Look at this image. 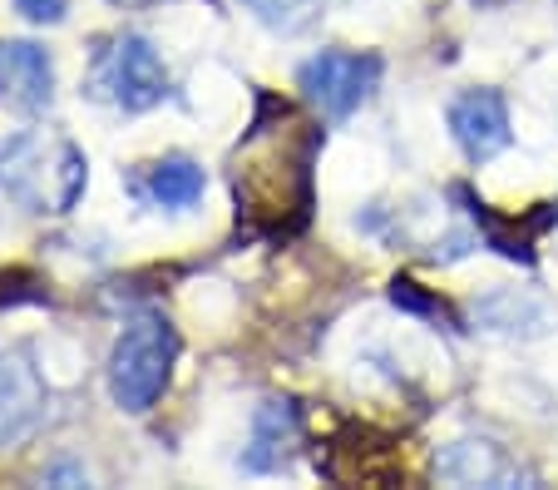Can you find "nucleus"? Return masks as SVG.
<instances>
[{
    "instance_id": "9",
    "label": "nucleus",
    "mask_w": 558,
    "mask_h": 490,
    "mask_svg": "<svg viewBox=\"0 0 558 490\" xmlns=\"http://www.w3.org/2000/svg\"><path fill=\"white\" fill-rule=\"evenodd\" d=\"M129 189H134V199H144L148 208L183 214V208H193V203L203 199L208 174H203L193 159H183V154H169V159L144 164V174H134V179H129Z\"/></svg>"
},
{
    "instance_id": "13",
    "label": "nucleus",
    "mask_w": 558,
    "mask_h": 490,
    "mask_svg": "<svg viewBox=\"0 0 558 490\" xmlns=\"http://www.w3.org/2000/svg\"><path fill=\"white\" fill-rule=\"evenodd\" d=\"M45 480H74V486H85V470H80V466H50V470H45Z\"/></svg>"
},
{
    "instance_id": "4",
    "label": "nucleus",
    "mask_w": 558,
    "mask_h": 490,
    "mask_svg": "<svg viewBox=\"0 0 558 490\" xmlns=\"http://www.w3.org/2000/svg\"><path fill=\"white\" fill-rule=\"evenodd\" d=\"M296 85H302V95L327 119H347L380 85V60L376 55H356V50H322L296 70Z\"/></svg>"
},
{
    "instance_id": "2",
    "label": "nucleus",
    "mask_w": 558,
    "mask_h": 490,
    "mask_svg": "<svg viewBox=\"0 0 558 490\" xmlns=\"http://www.w3.org/2000/svg\"><path fill=\"white\" fill-rule=\"evenodd\" d=\"M179 362V332L169 318H138L119 332L114 352H109V396L119 411L144 416L158 406L163 386Z\"/></svg>"
},
{
    "instance_id": "5",
    "label": "nucleus",
    "mask_w": 558,
    "mask_h": 490,
    "mask_svg": "<svg viewBox=\"0 0 558 490\" xmlns=\"http://www.w3.org/2000/svg\"><path fill=\"white\" fill-rule=\"evenodd\" d=\"M50 411V392H45L35 357L25 347H5L0 352V451L31 441L45 427Z\"/></svg>"
},
{
    "instance_id": "6",
    "label": "nucleus",
    "mask_w": 558,
    "mask_h": 490,
    "mask_svg": "<svg viewBox=\"0 0 558 490\" xmlns=\"http://www.w3.org/2000/svg\"><path fill=\"white\" fill-rule=\"evenodd\" d=\"M0 105L45 115L54 105V60L35 40H0Z\"/></svg>"
},
{
    "instance_id": "11",
    "label": "nucleus",
    "mask_w": 558,
    "mask_h": 490,
    "mask_svg": "<svg viewBox=\"0 0 558 490\" xmlns=\"http://www.w3.org/2000/svg\"><path fill=\"white\" fill-rule=\"evenodd\" d=\"M243 5L267 25V31L296 35V31H306V25L322 15V5H327V0H243Z\"/></svg>"
},
{
    "instance_id": "1",
    "label": "nucleus",
    "mask_w": 558,
    "mask_h": 490,
    "mask_svg": "<svg viewBox=\"0 0 558 490\" xmlns=\"http://www.w3.org/2000/svg\"><path fill=\"white\" fill-rule=\"evenodd\" d=\"M89 159L80 144L50 129H21L0 139V193L35 218H60L85 199Z\"/></svg>"
},
{
    "instance_id": "3",
    "label": "nucleus",
    "mask_w": 558,
    "mask_h": 490,
    "mask_svg": "<svg viewBox=\"0 0 558 490\" xmlns=\"http://www.w3.org/2000/svg\"><path fill=\"white\" fill-rule=\"evenodd\" d=\"M89 89H95L99 99H109V105H119L124 115H144V109L163 105V95H169V70L158 60L154 40H144V35H114L109 50H99Z\"/></svg>"
},
{
    "instance_id": "10",
    "label": "nucleus",
    "mask_w": 558,
    "mask_h": 490,
    "mask_svg": "<svg viewBox=\"0 0 558 490\" xmlns=\"http://www.w3.org/2000/svg\"><path fill=\"white\" fill-rule=\"evenodd\" d=\"M296 441H302V421H296V411L287 402H267L263 411L253 416V441H247V451H243V470H253V476H272V470H282L287 461H292Z\"/></svg>"
},
{
    "instance_id": "12",
    "label": "nucleus",
    "mask_w": 558,
    "mask_h": 490,
    "mask_svg": "<svg viewBox=\"0 0 558 490\" xmlns=\"http://www.w3.org/2000/svg\"><path fill=\"white\" fill-rule=\"evenodd\" d=\"M15 11H21L31 25H54V21H64L70 0H15Z\"/></svg>"
},
{
    "instance_id": "7",
    "label": "nucleus",
    "mask_w": 558,
    "mask_h": 490,
    "mask_svg": "<svg viewBox=\"0 0 558 490\" xmlns=\"http://www.w3.org/2000/svg\"><path fill=\"white\" fill-rule=\"evenodd\" d=\"M450 134L470 164H489L509 144V105L499 89H464L450 99Z\"/></svg>"
},
{
    "instance_id": "8",
    "label": "nucleus",
    "mask_w": 558,
    "mask_h": 490,
    "mask_svg": "<svg viewBox=\"0 0 558 490\" xmlns=\"http://www.w3.org/2000/svg\"><path fill=\"white\" fill-rule=\"evenodd\" d=\"M435 476L450 480V486H524V480L534 486V476L495 441H454V446H445L440 461H435Z\"/></svg>"
}]
</instances>
